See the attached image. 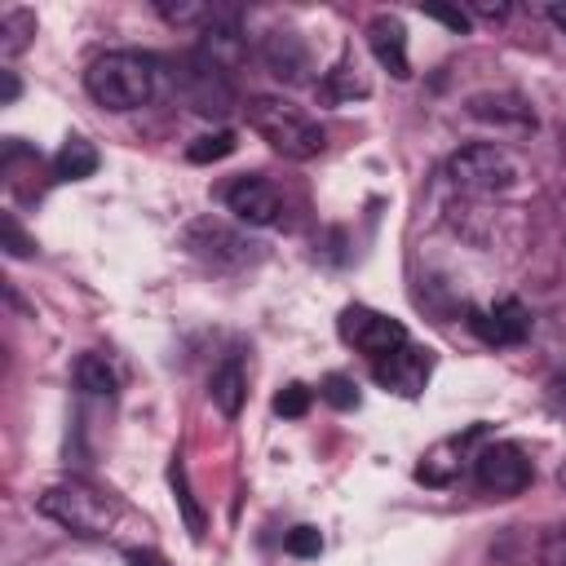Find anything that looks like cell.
Here are the masks:
<instances>
[{
	"label": "cell",
	"instance_id": "cell-11",
	"mask_svg": "<svg viewBox=\"0 0 566 566\" xmlns=\"http://www.w3.org/2000/svg\"><path fill=\"white\" fill-rule=\"evenodd\" d=\"M469 327L486 345H522L531 336V310L509 296L491 310H469Z\"/></svg>",
	"mask_w": 566,
	"mask_h": 566
},
{
	"label": "cell",
	"instance_id": "cell-33",
	"mask_svg": "<svg viewBox=\"0 0 566 566\" xmlns=\"http://www.w3.org/2000/svg\"><path fill=\"white\" fill-rule=\"evenodd\" d=\"M548 18H553L557 31H566V4H548Z\"/></svg>",
	"mask_w": 566,
	"mask_h": 566
},
{
	"label": "cell",
	"instance_id": "cell-22",
	"mask_svg": "<svg viewBox=\"0 0 566 566\" xmlns=\"http://www.w3.org/2000/svg\"><path fill=\"white\" fill-rule=\"evenodd\" d=\"M234 133L230 128H217V133H203L199 142H190L186 146V159L190 164H217V159H226V155H234Z\"/></svg>",
	"mask_w": 566,
	"mask_h": 566
},
{
	"label": "cell",
	"instance_id": "cell-36",
	"mask_svg": "<svg viewBox=\"0 0 566 566\" xmlns=\"http://www.w3.org/2000/svg\"><path fill=\"white\" fill-rule=\"evenodd\" d=\"M557 486H562V491H566V460H562V464H557Z\"/></svg>",
	"mask_w": 566,
	"mask_h": 566
},
{
	"label": "cell",
	"instance_id": "cell-15",
	"mask_svg": "<svg viewBox=\"0 0 566 566\" xmlns=\"http://www.w3.org/2000/svg\"><path fill=\"white\" fill-rule=\"evenodd\" d=\"M367 44L376 53V62L394 75V80H407L411 75V62H407V31L394 13H380L367 22Z\"/></svg>",
	"mask_w": 566,
	"mask_h": 566
},
{
	"label": "cell",
	"instance_id": "cell-28",
	"mask_svg": "<svg viewBox=\"0 0 566 566\" xmlns=\"http://www.w3.org/2000/svg\"><path fill=\"white\" fill-rule=\"evenodd\" d=\"M155 9H159L168 22H177V27H181V22H203V27H208V22L217 18V9H208V4H168V0H159Z\"/></svg>",
	"mask_w": 566,
	"mask_h": 566
},
{
	"label": "cell",
	"instance_id": "cell-31",
	"mask_svg": "<svg viewBox=\"0 0 566 566\" xmlns=\"http://www.w3.org/2000/svg\"><path fill=\"white\" fill-rule=\"evenodd\" d=\"M544 398H548V407H553L557 416H566V376H553L548 389H544Z\"/></svg>",
	"mask_w": 566,
	"mask_h": 566
},
{
	"label": "cell",
	"instance_id": "cell-30",
	"mask_svg": "<svg viewBox=\"0 0 566 566\" xmlns=\"http://www.w3.org/2000/svg\"><path fill=\"white\" fill-rule=\"evenodd\" d=\"M420 13H424V18L447 22V27H451V31H460V35L469 31V13H464V9H455V4H424Z\"/></svg>",
	"mask_w": 566,
	"mask_h": 566
},
{
	"label": "cell",
	"instance_id": "cell-21",
	"mask_svg": "<svg viewBox=\"0 0 566 566\" xmlns=\"http://www.w3.org/2000/svg\"><path fill=\"white\" fill-rule=\"evenodd\" d=\"M35 35V13L31 9H9L0 13V53L4 57H18Z\"/></svg>",
	"mask_w": 566,
	"mask_h": 566
},
{
	"label": "cell",
	"instance_id": "cell-27",
	"mask_svg": "<svg viewBox=\"0 0 566 566\" xmlns=\"http://www.w3.org/2000/svg\"><path fill=\"white\" fill-rule=\"evenodd\" d=\"M283 548H287L292 557H318V553H323V535H318L314 526H292L287 539H283Z\"/></svg>",
	"mask_w": 566,
	"mask_h": 566
},
{
	"label": "cell",
	"instance_id": "cell-12",
	"mask_svg": "<svg viewBox=\"0 0 566 566\" xmlns=\"http://www.w3.org/2000/svg\"><path fill=\"white\" fill-rule=\"evenodd\" d=\"M181 93L190 102V111L199 115H226L230 102H234V88L226 75H217L212 66H203L195 53L186 57V71H181Z\"/></svg>",
	"mask_w": 566,
	"mask_h": 566
},
{
	"label": "cell",
	"instance_id": "cell-1",
	"mask_svg": "<svg viewBox=\"0 0 566 566\" xmlns=\"http://www.w3.org/2000/svg\"><path fill=\"white\" fill-rule=\"evenodd\" d=\"M84 88L97 106L106 111H137L150 102L155 93V62L146 53H133V49H115V53H102L88 62L84 71Z\"/></svg>",
	"mask_w": 566,
	"mask_h": 566
},
{
	"label": "cell",
	"instance_id": "cell-29",
	"mask_svg": "<svg viewBox=\"0 0 566 566\" xmlns=\"http://www.w3.org/2000/svg\"><path fill=\"white\" fill-rule=\"evenodd\" d=\"M539 562H544V566H566V526L544 531V539H539Z\"/></svg>",
	"mask_w": 566,
	"mask_h": 566
},
{
	"label": "cell",
	"instance_id": "cell-16",
	"mask_svg": "<svg viewBox=\"0 0 566 566\" xmlns=\"http://www.w3.org/2000/svg\"><path fill=\"white\" fill-rule=\"evenodd\" d=\"M208 394H212V402H217V411L221 416H239L243 411V398H248V380H243V363L239 358H226L212 376H208Z\"/></svg>",
	"mask_w": 566,
	"mask_h": 566
},
{
	"label": "cell",
	"instance_id": "cell-25",
	"mask_svg": "<svg viewBox=\"0 0 566 566\" xmlns=\"http://www.w3.org/2000/svg\"><path fill=\"white\" fill-rule=\"evenodd\" d=\"M0 239H4V252H9L13 261H22V256H31V252H35V239H27V234H22V226H18V217H13V212H0Z\"/></svg>",
	"mask_w": 566,
	"mask_h": 566
},
{
	"label": "cell",
	"instance_id": "cell-4",
	"mask_svg": "<svg viewBox=\"0 0 566 566\" xmlns=\"http://www.w3.org/2000/svg\"><path fill=\"white\" fill-rule=\"evenodd\" d=\"M447 177L455 190H469V195H500L517 181V164L504 146L495 142H469L460 146L451 159H447Z\"/></svg>",
	"mask_w": 566,
	"mask_h": 566
},
{
	"label": "cell",
	"instance_id": "cell-5",
	"mask_svg": "<svg viewBox=\"0 0 566 566\" xmlns=\"http://www.w3.org/2000/svg\"><path fill=\"white\" fill-rule=\"evenodd\" d=\"M186 248H190L203 265H212V270H243V265L256 261V243H252L248 234L230 230L226 221H212V217L186 226Z\"/></svg>",
	"mask_w": 566,
	"mask_h": 566
},
{
	"label": "cell",
	"instance_id": "cell-20",
	"mask_svg": "<svg viewBox=\"0 0 566 566\" xmlns=\"http://www.w3.org/2000/svg\"><path fill=\"white\" fill-rule=\"evenodd\" d=\"M75 385L84 389V394H93V398H111L115 394V367L102 358V354H80L75 358Z\"/></svg>",
	"mask_w": 566,
	"mask_h": 566
},
{
	"label": "cell",
	"instance_id": "cell-2",
	"mask_svg": "<svg viewBox=\"0 0 566 566\" xmlns=\"http://www.w3.org/2000/svg\"><path fill=\"white\" fill-rule=\"evenodd\" d=\"M243 115H248V128L261 142H270V150H279L283 159H314L327 146V133L318 128V119H310L301 106L283 97H270V93L248 97Z\"/></svg>",
	"mask_w": 566,
	"mask_h": 566
},
{
	"label": "cell",
	"instance_id": "cell-35",
	"mask_svg": "<svg viewBox=\"0 0 566 566\" xmlns=\"http://www.w3.org/2000/svg\"><path fill=\"white\" fill-rule=\"evenodd\" d=\"M18 97V80H13V71H4V102H13Z\"/></svg>",
	"mask_w": 566,
	"mask_h": 566
},
{
	"label": "cell",
	"instance_id": "cell-18",
	"mask_svg": "<svg viewBox=\"0 0 566 566\" xmlns=\"http://www.w3.org/2000/svg\"><path fill=\"white\" fill-rule=\"evenodd\" d=\"M93 172H97V150H93V142H84V137L62 142V150L53 155V177H57V181H84V177H93Z\"/></svg>",
	"mask_w": 566,
	"mask_h": 566
},
{
	"label": "cell",
	"instance_id": "cell-23",
	"mask_svg": "<svg viewBox=\"0 0 566 566\" xmlns=\"http://www.w3.org/2000/svg\"><path fill=\"white\" fill-rule=\"evenodd\" d=\"M168 478H172V491H177V504H181V513H186L190 535H195V539H203V509L195 504V495H190V486H186V469H181V460H172Z\"/></svg>",
	"mask_w": 566,
	"mask_h": 566
},
{
	"label": "cell",
	"instance_id": "cell-7",
	"mask_svg": "<svg viewBox=\"0 0 566 566\" xmlns=\"http://www.w3.org/2000/svg\"><path fill=\"white\" fill-rule=\"evenodd\" d=\"M473 478L491 495H522L535 478V464L526 460V451L517 442H486L473 455Z\"/></svg>",
	"mask_w": 566,
	"mask_h": 566
},
{
	"label": "cell",
	"instance_id": "cell-6",
	"mask_svg": "<svg viewBox=\"0 0 566 566\" xmlns=\"http://www.w3.org/2000/svg\"><path fill=\"white\" fill-rule=\"evenodd\" d=\"M336 327H340V340L354 345L358 354H367L371 363L407 345V327H402L398 318L380 314V310H367V305L340 310V323H336Z\"/></svg>",
	"mask_w": 566,
	"mask_h": 566
},
{
	"label": "cell",
	"instance_id": "cell-8",
	"mask_svg": "<svg viewBox=\"0 0 566 566\" xmlns=\"http://www.w3.org/2000/svg\"><path fill=\"white\" fill-rule=\"evenodd\" d=\"M195 57H199L203 66H212L217 75L234 80V75L243 71V62H248V40H243L239 22H234L230 13H217V18H212V22L199 31Z\"/></svg>",
	"mask_w": 566,
	"mask_h": 566
},
{
	"label": "cell",
	"instance_id": "cell-19",
	"mask_svg": "<svg viewBox=\"0 0 566 566\" xmlns=\"http://www.w3.org/2000/svg\"><path fill=\"white\" fill-rule=\"evenodd\" d=\"M367 93V80L358 75V62L354 57H340L323 80H318V97L323 102H345V97H363Z\"/></svg>",
	"mask_w": 566,
	"mask_h": 566
},
{
	"label": "cell",
	"instance_id": "cell-17",
	"mask_svg": "<svg viewBox=\"0 0 566 566\" xmlns=\"http://www.w3.org/2000/svg\"><path fill=\"white\" fill-rule=\"evenodd\" d=\"M473 438H482V424H473L464 438H447V442H438V447L424 455V464L416 469V478H420V482H429V486H447V482L460 473V460H447V455H460Z\"/></svg>",
	"mask_w": 566,
	"mask_h": 566
},
{
	"label": "cell",
	"instance_id": "cell-26",
	"mask_svg": "<svg viewBox=\"0 0 566 566\" xmlns=\"http://www.w3.org/2000/svg\"><path fill=\"white\" fill-rule=\"evenodd\" d=\"M274 411H279V416H292V420H296V416H305V411H310V389H305V385H296V380H292V385H283V389L274 394Z\"/></svg>",
	"mask_w": 566,
	"mask_h": 566
},
{
	"label": "cell",
	"instance_id": "cell-24",
	"mask_svg": "<svg viewBox=\"0 0 566 566\" xmlns=\"http://www.w3.org/2000/svg\"><path fill=\"white\" fill-rule=\"evenodd\" d=\"M318 394H323V402H332L336 411H349V407H358V385H354L349 376H340V371H332V376H323V385H318Z\"/></svg>",
	"mask_w": 566,
	"mask_h": 566
},
{
	"label": "cell",
	"instance_id": "cell-9",
	"mask_svg": "<svg viewBox=\"0 0 566 566\" xmlns=\"http://www.w3.org/2000/svg\"><path fill=\"white\" fill-rule=\"evenodd\" d=\"M429 371H433V354H429V349H420V345H411V340H407L402 349H394V354H385V358H376V363H371L376 385H380V389H389V394H402V398L424 394Z\"/></svg>",
	"mask_w": 566,
	"mask_h": 566
},
{
	"label": "cell",
	"instance_id": "cell-3",
	"mask_svg": "<svg viewBox=\"0 0 566 566\" xmlns=\"http://www.w3.org/2000/svg\"><path fill=\"white\" fill-rule=\"evenodd\" d=\"M40 513H44L49 522L66 526V531L80 535V539H102V535H111V526H115V517H119L115 500L102 495V491H93V486H84V482H57V486H49V491L40 495Z\"/></svg>",
	"mask_w": 566,
	"mask_h": 566
},
{
	"label": "cell",
	"instance_id": "cell-34",
	"mask_svg": "<svg viewBox=\"0 0 566 566\" xmlns=\"http://www.w3.org/2000/svg\"><path fill=\"white\" fill-rule=\"evenodd\" d=\"M473 9H478V13H482V18H504V13H509V9H504V4H473Z\"/></svg>",
	"mask_w": 566,
	"mask_h": 566
},
{
	"label": "cell",
	"instance_id": "cell-32",
	"mask_svg": "<svg viewBox=\"0 0 566 566\" xmlns=\"http://www.w3.org/2000/svg\"><path fill=\"white\" fill-rule=\"evenodd\" d=\"M128 566H168L159 553H150V548H133L128 553Z\"/></svg>",
	"mask_w": 566,
	"mask_h": 566
},
{
	"label": "cell",
	"instance_id": "cell-10",
	"mask_svg": "<svg viewBox=\"0 0 566 566\" xmlns=\"http://www.w3.org/2000/svg\"><path fill=\"white\" fill-rule=\"evenodd\" d=\"M226 208L234 212V221L243 226H274L279 212H283V195L274 181L265 177H239L230 190H226Z\"/></svg>",
	"mask_w": 566,
	"mask_h": 566
},
{
	"label": "cell",
	"instance_id": "cell-13",
	"mask_svg": "<svg viewBox=\"0 0 566 566\" xmlns=\"http://www.w3.org/2000/svg\"><path fill=\"white\" fill-rule=\"evenodd\" d=\"M261 62H265V71H270L274 80H283V84H301V80L310 75V49H305V40H301L296 31H283V27L265 31V40H261Z\"/></svg>",
	"mask_w": 566,
	"mask_h": 566
},
{
	"label": "cell",
	"instance_id": "cell-14",
	"mask_svg": "<svg viewBox=\"0 0 566 566\" xmlns=\"http://www.w3.org/2000/svg\"><path fill=\"white\" fill-rule=\"evenodd\" d=\"M469 115L482 124H495V128H517V133L535 128V111L522 93H478V97H469Z\"/></svg>",
	"mask_w": 566,
	"mask_h": 566
}]
</instances>
